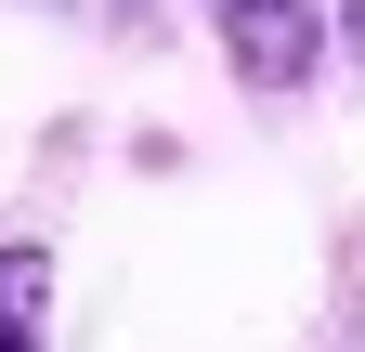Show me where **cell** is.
Returning <instances> with one entry per match:
<instances>
[{"label":"cell","instance_id":"obj_1","mask_svg":"<svg viewBox=\"0 0 365 352\" xmlns=\"http://www.w3.org/2000/svg\"><path fill=\"white\" fill-rule=\"evenodd\" d=\"M209 39L261 105H300L327 66V0H209Z\"/></svg>","mask_w":365,"mask_h":352},{"label":"cell","instance_id":"obj_3","mask_svg":"<svg viewBox=\"0 0 365 352\" xmlns=\"http://www.w3.org/2000/svg\"><path fill=\"white\" fill-rule=\"evenodd\" d=\"M327 53L352 66V92H365V0H339V14H327Z\"/></svg>","mask_w":365,"mask_h":352},{"label":"cell","instance_id":"obj_2","mask_svg":"<svg viewBox=\"0 0 365 352\" xmlns=\"http://www.w3.org/2000/svg\"><path fill=\"white\" fill-rule=\"evenodd\" d=\"M0 352H53V248L0 235Z\"/></svg>","mask_w":365,"mask_h":352},{"label":"cell","instance_id":"obj_4","mask_svg":"<svg viewBox=\"0 0 365 352\" xmlns=\"http://www.w3.org/2000/svg\"><path fill=\"white\" fill-rule=\"evenodd\" d=\"M53 14H66V0H53Z\"/></svg>","mask_w":365,"mask_h":352}]
</instances>
